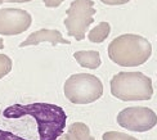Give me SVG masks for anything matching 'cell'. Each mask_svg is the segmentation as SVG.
I'll return each instance as SVG.
<instances>
[{
    "label": "cell",
    "instance_id": "1",
    "mask_svg": "<svg viewBox=\"0 0 157 140\" xmlns=\"http://www.w3.org/2000/svg\"><path fill=\"white\" fill-rule=\"evenodd\" d=\"M3 116L5 118L34 117L40 140H57L63 134L67 121V115L63 108L50 103L13 104L4 109Z\"/></svg>",
    "mask_w": 157,
    "mask_h": 140
},
{
    "label": "cell",
    "instance_id": "2",
    "mask_svg": "<svg viewBox=\"0 0 157 140\" xmlns=\"http://www.w3.org/2000/svg\"><path fill=\"white\" fill-rule=\"evenodd\" d=\"M152 55V45L146 37L135 34H124L108 45V57L121 67H138Z\"/></svg>",
    "mask_w": 157,
    "mask_h": 140
},
{
    "label": "cell",
    "instance_id": "3",
    "mask_svg": "<svg viewBox=\"0 0 157 140\" xmlns=\"http://www.w3.org/2000/svg\"><path fill=\"white\" fill-rule=\"evenodd\" d=\"M111 94L122 102L149 100L153 96L152 80L142 72H120L111 80Z\"/></svg>",
    "mask_w": 157,
    "mask_h": 140
},
{
    "label": "cell",
    "instance_id": "4",
    "mask_svg": "<svg viewBox=\"0 0 157 140\" xmlns=\"http://www.w3.org/2000/svg\"><path fill=\"white\" fill-rule=\"evenodd\" d=\"M63 91L71 103L90 104L103 95V84L94 75L76 73L66 80Z\"/></svg>",
    "mask_w": 157,
    "mask_h": 140
},
{
    "label": "cell",
    "instance_id": "5",
    "mask_svg": "<svg viewBox=\"0 0 157 140\" xmlns=\"http://www.w3.org/2000/svg\"><path fill=\"white\" fill-rule=\"evenodd\" d=\"M95 12L93 0H74L66 10L67 17L64 19V26L67 34L77 41L84 40L90 25L94 22Z\"/></svg>",
    "mask_w": 157,
    "mask_h": 140
},
{
    "label": "cell",
    "instance_id": "6",
    "mask_svg": "<svg viewBox=\"0 0 157 140\" xmlns=\"http://www.w3.org/2000/svg\"><path fill=\"white\" fill-rule=\"evenodd\" d=\"M117 123L134 132H146L157 125L156 112L147 107H129L117 115Z\"/></svg>",
    "mask_w": 157,
    "mask_h": 140
},
{
    "label": "cell",
    "instance_id": "7",
    "mask_svg": "<svg viewBox=\"0 0 157 140\" xmlns=\"http://www.w3.org/2000/svg\"><path fill=\"white\" fill-rule=\"evenodd\" d=\"M32 23L29 12L18 8L0 9V35L16 36L27 31Z\"/></svg>",
    "mask_w": 157,
    "mask_h": 140
},
{
    "label": "cell",
    "instance_id": "8",
    "mask_svg": "<svg viewBox=\"0 0 157 140\" xmlns=\"http://www.w3.org/2000/svg\"><path fill=\"white\" fill-rule=\"evenodd\" d=\"M50 43L52 45H57V44H71L67 39H64L62 34L58 30H48V28H41L39 31H35L32 34L19 44V48H26V46H31V45H37L40 43Z\"/></svg>",
    "mask_w": 157,
    "mask_h": 140
},
{
    "label": "cell",
    "instance_id": "9",
    "mask_svg": "<svg viewBox=\"0 0 157 140\" xmlns=\"http://www.w3.org/2000/svg\"><path fill=\"white\" fill-rule=\"evenodd\" d=\"M74 58L76 62L84 68L89 70H97L102 64L99 53L95 50H82V51H76L74 54Z\"/></svg>",
    "mask_w": 157,
    "mask_h": 140
},
{
    "label": "cell",
    "instance_id": "10",
    "mask_svg": "<svg viewBox=\"0 0 157 140\" xmlns=\"http://www.w3.org/2000/svg\"><path fill=\"white\" fill-rule=\"evenodd\" d=\"M90 130L82 122H75L70 126L67 134H62L57 140H90Z\"/></svg>",
    "mask_w": 157,
    "mask_h": 140
},
{
    "label": "cell",
    "instance_id": "11",
    "mask_svg": "<svg viewBox=\"0 0 157 140\" xmlns=\"http://www.w3.org/2000/svg\"><path fill=\"white\" fill-rule=\"evenodd\" d=\"M111 32V26L108 22H101L98 26H95L94 28H91V31H89L88 34V39L91 43L99 44L103 43L106 40Z\"/></svg>",
    "mask_w": 157,
    "mask_h": 140
},
{
    "label": "cell",
    "instance_id": "12",
    "mask_svg": "<svg viewBox=\"0 0 157 140\" xmlns=\"http://www.w3.org/2000/svg\"><path fill=\"white\" fill-rule=\"evenodd\" d=\"M12 67H13L12 59L5 54H0V80L8 75L12 71Z\"/></svg>",
    "mask_w": 157,
    "mask_h": 140
},
{
    "label": "cell",
    "instance_id": "13",
    "mask_svg": "<svg viewBox=\"0 0 157 140\" xmlns=\"http://www.w3.org/2000/svg\"><path fill=\"white\" fill-rule=\"evenodd\" d=\"M103 140H138V139L120 131H107L103 134Z\"/></svg>",
    "mask_w": 157,
    "mask_h": 140
},
{
    "label": "cell",
    "instance_id": "14",
    "mask_svg": "<svg viewBox=\"0 0 157 140\" xmlns=\"http://www.w3.org/2000/svg\"><path fill=\"white\" fill-rule=\"evenodd\" d=\"M0 140H26V139L13 134V132H10V131L0 130Z\"/></svg>",
    "mask_w": 157,
    "mask_h": 140
},
{
    "label": "cell",
    "instance_id": "15",
    "mask_svg": "<svg viewBox=\"0 0 157 140\" xmlns=\"http://www.w3.org/2000/svg\"><path fill=\"white\" fill-rule=\"evenodd\" d=\"M43 2L47 8H58L64 0H43Z\"/></svg>",
    "mask_w": 157,
    "mask_h": 140
},
{
    "label": "cell",
    "instance_id": "16",
    "mask_svg": "<svg viewBox=\"0 0 157 140\" xmlns=\"http://www.w3.org/2000/svg\"><path fill=\"white\" fill-rule=\"evenodd\" d=\"M101 2L106 5H122L129 3L130 0H101Z\"/></svg>",
    "mask_w": 157,
    "mask_h": 140
},
{
    "label": "cell",
    "instance_id": "17",
    "mask_svg": "<svg viewBox=\"0 0 157 140\" xmlns=\"http://www.w3.org/2000/svg\"><path fill=\"white\" fill-rule=\"evenodd\" d=\"M31 0H4V3H27Z\"/></svg>",
    "mask_w": 157,
    "mask_h": 140
},
{
    "label": "cell",
    "instance_id": "18",
    "mask_svg": "<svg viewBox=\"0 0 157 140\" xmlns=\"http://www.w3.org/2000/svg\"><path fill=\"white\" fill-rule=\"evenodd\" d=\"M0 49H4V41L2 37H0Z\"/></svg>",
    "mask_w": 157,
    "mask_h": 140
},
{
    "label": "cell",
    "instance_id": "19",
    "mask_svg": "<svg viewBox=\"0 0 157 140\" xmlns=\"http://www.w3.org/2000/svg\"><path fill=\"white\" fill-rule=\"evenodd\" d=\"M2 3H4V0H0V5H2Z\"/></svg>",
    "mask_w": 157,
    "mask_h": 140
},
{
    "label": "cell",
    "instance_id": "20",
    "mask_svg": "<svg viewBox=\"0 0 157 140\" xmlns=\"http://www.w3.org/2000/svg\"><path fill=\"white\" fill-rule=\"evenodd\" d=\"M90 140H95V139H94V138H91V139H90Z\"/></svg>",
    "mask_w": 157,
    "mask_h": 140
}]
</instances>
